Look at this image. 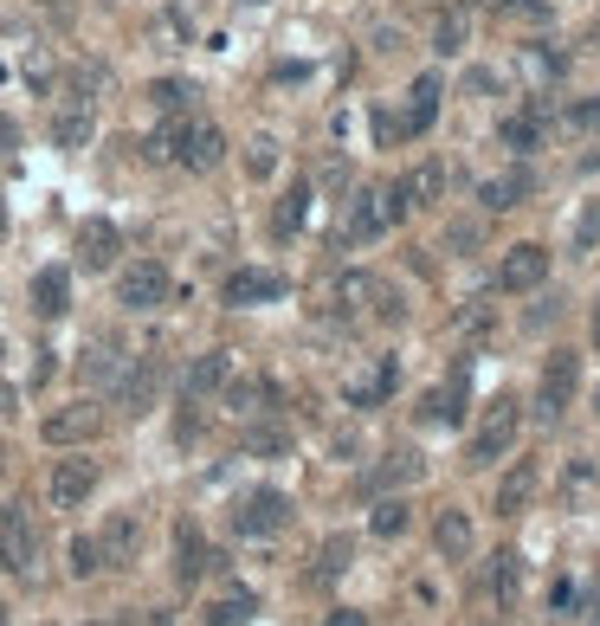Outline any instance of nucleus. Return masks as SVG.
Here are the masks:
<instances>
[{
  "mask_svg": "<svg viewBox=\"0 0 600 626\" xmlns=\"http://www.w3.org/2000/svg\"><path fill=\"white\" fill-rule=\"evenodd\" d=\"M149 155H168V162H181V168H195V175H207V168H220L226 162V137H220V123H207V117H168V130L149 142Z\"/></svg>",
  "mask_w": 600,
  "mask_h": 626,
  "instance_id": "nucleus-1",
  "label": "nucleus"
},
{
  "mask_svg": "<svg viewBox=\"0 0 600 626\" xmlns=\"http://www.w3.org/2000/svg\"><path fill=\"white\" fill-rule=\"evenodd\" d=\"M168 291H175V279H168V265H155V259H136V265L117 272V304H123V310H162Z\"/></svg>",
  "mask_w": 600,
  "mask_h": 626,
  "instance_id": "nucleus-2",
  "label": "nucleus"
},
{
  "mask_svg": "<svg viewBox=\"0 0 600 626\" xmlns=\"http://www.w3.org/2000/svg\"><path fill=\"white\" fill-rule=\"evenodd\" d=\"M517 426H523L517 401H510V394H497V408H491V414H484V426L471 433V465H497V459L517 446Z\"/></svg>",
  "mask_w": 600,
  "mask_h": 626,
  "instance_id": "nucleus-3",
  "label": "nucleus"
},
{
  "mask_svg": "<svg viewBox=\"0 0 600 626\" xmlns=\"http://www.w3.org/2000/svg\"><path fill=\"white\" fill-rule=\"evenodd\" d=\"M575 388H581V355L555 349V355H549V368H542V381H536V414L555 420L568 401H575Z\"/></svg>",
  "mask_w": 600,
  "mask_h": 626,
  "instance_id": "nucleus-4",
  "label": "nucleus"
},
{
  "mask_svg": "<svg viewBox=\"0 0 600 626\" xmlns=\"http://www.w3.org/2000/svg\"><path fill=\"white\" fill-rule=\"evenodd\" d=\"M91 491H97V459H84V452L59 459V465H52V479H46V497H52V510H78Z\"/></svg>",
  "mask_w": 600,
  "mask_h": 626,
  "instance_id": "nucleus-5",
  "label": "nucleus"
},
{
  "mask_svg": "<svg viewBox=\"0 0 600 626\" xmlns=\"http://www.w3.org/2000/svg\"><path fill=\"white\" fill-rule=\"evenodd\" d=\"M284 523H291V497H284V491H252V497L233 510V530H239V536H278Z\"/></svg>",
  "mask_w": 600,
  "mask_h": 626,
  "instance_id": "nucleus-6",
  "label": "nucleus"
},
{
  "mask_svg": "<svg viewBox=\"0 0 600 626\" xmlns=\"http://www.w3.org/2000/svg\"><path fill=\"white\" fill-rule=\"evenodd\" d=\"M39 433H46V446H84V439L104 433V414L91 401H71V408H52V414L39 420Z\"/></svg>",
  "mask_w": 600,
  "mask_h": 626,
  "instance_id": "nucleus-7",
  "label": "nucleus"
},
{
  "mask_svg": "<svg viewBox=\"0 0 600 626\" xmlns=\"http://www.w3.org/2000/svg\"><path fill=\"white\" fill-rule=\"evenodd\" d=\"M33 562H39V530L26 523V510H7L0 517V568L7 575H33Z\"/></svg>",
  "mask_w": 600,
  "mask_h": 626,
  "instance_id": "nucleus-8",
  "label": "nucleus"
},
{
  "mask_svg": "<svg viewBox=\"0 0 600 626\" xmlns=\"http://www.w3.org/2000/svg\"><path fill=\"white\" fill-rule=\"evenodd\" d=\"M155 394H162V368H155L149 355H142V362H130V368L117 375V408H123L130 420L149 414V408H155Z\"/></svg>",
  "mask_w": 600,
  "mask_h": 626,
  "instance_id": "nucleus-9",
  "label": "nucleus"
},
{
  "mask_svg": "<svg viewBox=\"0 0 600 626\" xmlns=\"http://www.w3.org/2000/svg\"><path fill=\"white\" fill-rule=\"evenodd\" d=\"M549 279V252L523 239V246H510L504 252V265H497V291H536V284Z\"/></svg>",
  "mask_w": 600,
  "mask_h": 626,
  "instance_id": "nucleus-10",
  "label": "nucleus"
},
{
  "mask_svg": "<svg viewBox=\"0 0 600 626\" xmlns=\"http://www.w3.org/2000/svg\"><path fill=\"white\" fill-rule=\"evenodd\" d=\"M388 226H395V220H388V188H368V194H355L342 239H349V246H368V239H381Z\"/></svg>",
  "mask_w": 600,
  "mask_h": 626,
  "instance_id": "nucleus-11",
  "label": "nucleus"
},
{
  "mask_svg": "<svg viewBox=\"0 0 600 626\" xmlns=\"http://www.w3.org/2000/svg\"><path fill=\"white\" fill-rule=\"evenodd\" d=\"M117 252H123V233H117L110 220H84V226H78V259H84V272H110Z\"/></svg>",
  "mask_w": 600,
  "mask_h": 626,
  "instance_id": "nucleus-12",
  "label": "nucleus"
},
{
  "mask_svg": "<svg viewBox=\"0 0 600 626\" xmlns=\"http://www.w3.org/2000/svg\"><path fill=\"white\" fill-rule=\"evenodd\" d=\"M420 479H426V459L400 446V452H388V459L362 479V491H368V497H381V491H407V485H420Z\"/></svg>",
  "mask_w": 600,
  "mask_h": 626,
  "instance_id": "nucleus-13",
  "label": "nucleus"
},
{
  "mask_svg": "<svg viewBox=\"0 0 600 626\" xmlns=\"http://www.w3.org/2000/svg\"><path fill=\"white\" fill-rule=\"evenodd\" d=\"M136 550H142V517H136V510H117V517L104 523V536H97V556L110 562V568H130Z\"/></svg>",
  "mask_w": 600,
  "mask_h": 626,
  "instance_id": "nucleus-14",
  "label": "nucleus"
},
{
  "mask_svg": "<svg viewBox=\"0 0 600 626\" xmlns=\"http://www.w3.org/2000/svg\"><path fill=\"white\" fill-rule=\"evenodd\" d=\"M226 381H233V355H226V349H207V355H195V362H188L181 394H188V401H207V394H220Z\"/></svg>",
  "mask_w": 600,
  "mask_h": 626,
  "instance_id": "nucleus-15",
  "label": "nucleus"
},
{
  "mask_svg": "<svg viewBox=\"0 0 600 626\" xmlns=\"http://www.w3.org/2000/svg\"><path fill=\"white\" fill-rule=\"evenodd\" d=\"M220 297H226L233 310H246V304H278V297H284V279H278V272H259V265H239Z\"/></svg>",
  "mask_w": 600,
  "mask_h": 626,
  "instance_id": "nucleus-16",
  "label": "nucleus"
},
{
  "mask_svg": "<svg viewBox=\"0 0 600 626\" xmlns=\"http://www.w3.org/2000/svg\"><path fill=\"white\" fill-rule=\"evenodd\" d=\"M433 110H439V78L426 71V78L413 84V97H407V117L395 123V137H426V130H433Z\"/></svg>",
  "mask_w": 600,
  "mask_h": 626,
  "instance_id": "nucleus-17",
  "label": "nucleus"
},
{
  "mask_svg": "<svg viewBox=\"0 0 600 626\" xmlns=\"http://www.w3.org/2000/svg\"><path fill=\"white\" fill-rule=\"evenodd\" d=\"M542 130H549V104H523V110H510V117L497 123L504 149H536V142H542Z\"/></svg>",
  "mask_w": 600,
  "mask_h": 626,
  "instance_id": "nucleus-18",
  "label": "nucleus"
},
{
  "mask_svg": "<svg viewBox=\"0 0 600 626\" xmlns=\"http://www.w3.org/2000/svg\"><path fill=\"white\" fill-rule=\"evenodd\" d=\"M66 304H71V272L66 265L33 272V310H39V317H66Z\"/></svg>",
  "mask_w": 600,
  "mask_h": 626,
  "instance_id": "nucleus-19",
  "label": "nucleus"
},
{
  "mask_svg": "<svg viewBox=\"0 0 600 626\" xmlns=\"http://www.w3.org/2000/svg\"><path fill=\"white\" fill-rule=\"evenodd\" d=\"M536 497V465L530 459H517L510 472H504V485H497V517H523Z\"/></svg>",
  "mask_w": 600,
  "mask_h": 626,
  "instance_id": "nucleus-20",
  "label": "nucleus"
},
{
  "mask_svg": "<svg viewBox=\"0 0 600 626\" xmlns=\"http://www.w3.org/2000/svg\"><path fill=\"white\" fill-rule=\"evenodd\" d=\"M400 194H407V208H439V201H446V162H420V168L400 181Z\"/></svg>",
  "mask_w": 600,
  "mask_h": 626,
  "instance_id": "nucleus-21",
  "label": "nucleus"
},
{
  "mask_svg": "<svg viewBox=\"0 0 600 626\" xmlns=\"http://www.w3.org/2000/svg\"><path fill=\"white\" fill-rule=\"evenodd\" d=\"M433 543H439V556H446V562H466L471 556V517H466V510H439Z\"/></svg>",
  "mask_w": 600,
  "mask_h": 626,
  "instance_id": "nucleus-22",
  "label": "nucleus"
},
{
  "mask_svg": "<svg viewBox=\"0 0 600 626\" xmlns=\"http://www.w3.org/2000/svg\"><path fill=\"white\" fill-rule=\"evenodd\" d=\"M213 568V556H207V543H200L195 523H181V536H175V581H200Z\"/></svg>",
  "mask_w": 600,
  "mask_h": 626,
  "instance_id": "nucleus-23",
  "label": "nucleus"
},
{
  "mask_svg": "<svg viewBox=\"0 0 600 626\" xmlns=\"http://www.w3.org/2000/svg\"><path fill=\"white\" fill-rule=\"evenodd\" d=\"M52 142H59V149H84V142H91V104H84V97H71L66 110L52 117Z\"/></svg>",
  "mask_w": 600,
  "mask_h": 626,
  "instance_id": "nucleus-24",
  "label": "nucleus"
},
{
  "mask_svg": "<svg viewBox=\"0 0 600 626\" xmlns=\"http://www.w3.org/2000/svg\"><path fill=\"white\" fill-rule=\"evenodd\" d=\"M523 194H530V175H523V168H517V175H497V181H484V188H478L484 213H510Z\"/></svg>",
  "mask_w": 600,
  "mask_h": 626,
  "instance_id": "nucleus-25",
  "label": "nucleus"
},
{
  "mask_svg": "<svg viewBox=\"0 0 600 626\" xmlns=\"http://www.w3.org/2000/svg\"><path fill=\"white\" fill-rule=\"evenodd\" d=\"M517 581H523V568H517L510 550L491 556V568H484V594H491V601H517Z\"/></svg>",
  "mask_w": 600,
  "mask_h": 626,
  "instance_id": "nucleus-26",
  "label": "nucleus"
},
{
  "mask_svg": "<svg viewBox=\"0 0 600 626\" xmlns=\"http://www.w3.org/2000/svg\"><path fill=\"white\" fill-rule=\"evenodd\" d=\"M368 297H381V284L368 279V272H342V279H336V310H342V317H355Z\"/></svg>",
  "mask_w": 600,
  "mask_h": 626,
  "instance_id": "nucleus-27",
  "label": "nucleus"
},
{
  "mask_svg": "<svg viewBox=\"0 0 600 626\" xmlns=\"http://www.w3.org/2000/svg\"><path fill=\"white\" fill-rule=\"evenodd\" d=\"M252 614H259V601H252L246 588H233V594H220V601L207 607V626H246Z\"/></svg>",
  "mask_w": 600,
  "mask_h": 626,
  "instance_id": "nucleus-28",
  "label": "nucleus"
},
{
  "mask_svg": "<svg viewBox=\"0 0 600 626\" xmlns=\"http://www.w3.org/2000/svg\"><path fill=\"white\" fill-rule=\"evenodd\" d=\"M246 452L252 459H284L291 452V433L284 426H246Z\"/></svg>",
  "mask_w": 600,
  "mask_h": 626,
  "instance_id": "nucleus-29",
  "label": "nucleus"
},
{
  "mask_svg": "<svg viewBox=\"0 0 600 626\" xmlns=\"http://www.w3.org/2000/svg\"><path fill=\"white\" fill-rule=\"evenodd\" d=\"M459 401H466V375H459L452 388H433V394L420 401V420H459Z\"/></svg>",
  "mask_w": 600,
  "mask_h": 626,
  "instance_id": "nucleus-30",
  "label": "nucleus"
},
{
  "mask_svg": "<svg viewBox=\"0 0 600 626\" xmlns=\"http://www.w3.org/2000/svg\"><path fill=\"white\" fill-rule=\"evenodd\" d=\"M349 556H355V543H349V536H330V543L317 550V581H336V575L349 568Z\"/></svg>",
  "mask_w": 600,
  "mask_h": 626,
  "instance_id": "nucleus-31",
  "label": "nucleus"
},
{
  "mask_svg": "<svg viewBox=\"0 0 600 626\" xmlns=\"http://www.w3.org/2000/svg\"><path fill=\"white\" fill-rule=\"evenodd\" d=\"M407 523H413V517H407V504H400V497H381V504H375V517H368V530H375V536H400Z\"/></svg>",
  "mask_w": 600,
  "mask_h": 626,
  "instance_id": "nucleus-32",
  "label": "nucleus"
},
{
  "mask_svg": "<svg viewBox=\"0 0 600 626\" xmlns=\"http://www.w3.org/2000/svg\"><path fill=\"white\" fill-rule=\"evenodd\" d=\"M246 175H252V181H271V175H278V142L271 137H259L246 149Z\"/></svg>",
  "mask_w": 600,
  "mask_h": 626,
  "instance_id": "nucleus-33",
  "label": "nucleus"
},
{
  "mask_svg": "<svg viewBox=\"0 0 600 626\" xmlns=\"http://www.w3.org/2000/svg\"><path fill=\"white\" fill-rule=\"evenodd\" d=\"M304 201H310V188H291V194L278 201V220H271V233H297V226H304Z\"/></svg>",
  "mask_w": 600,
  "mask_h": 626,
  "instance_id": "nucleus-34",
  "label": "nucleus"
},
{
  "mask_svg": "<svg viewBox=\"0 0 600 626\" xmlns=\"http://www.w3.org/2000/svg\"><path fill=\"white\" fill-rule=\"evenodd\" d=\"M162 110H188L195 104V84H181V78H155V91H149Z\"/></svg>",
  "mask_w": 600,
  "mask_h": 626,
  "instance_id": "nucleus-35",
  "label": "nucleus"
},
{
  "mask_svg": "<svg viewBox=\"0 0 600 626\" xmlns=\"http://www.w3.org/2000/svg\"><path fill=\"white\" fill-rule=\"evenodd\" d=\"M97 568H104V556H97V543H91V536H71V575H78V581H91Z\"/></svg>",
  "mask_w": 600,
  "mask_h": 626,
  "instance_id": "nucleus-36",
  "label": "nucleus"
},
{
  "mask_svg": "<svg viewBox=\"0 0 600 626\" xmlns=\"http://www.w3.org/2000/svg\"><path fill=\"white\" fill-rule=\"evenodd\" d=\"M600 246V201L581 213V226H575V252H595Z\"/></svg>",
  "mask_w": 600,
  "mask_h": 626,
  "instance_id": "nucleus-37",
  "label": "nucleus"
},
{
  "mask_svg": "<svg viewBox=\"0 0 600 626\" xmlns=\"http://www.w3.org/2000/svg\"><path fill=\"white\" fill-rule=\"evenodd\" d=\"M433 39H439V52H459V46H466V20H459V13H452V20H439V33H433Z\"/></svg>",
  "mask_w": 600,
  "mask_h": 626,
  "instance_id": "nucleus-38",
  "label": "nucleus"
},
{
  "mask_svg": "<svg viewBox=\"0 0 600 626\" xmlns=\"http://www.w3.org/2000/svg\"><path fill=\"white\" fill-rule=\"evenodd\" d=\"M568 123H575V130H600V97H581V104L568 110Z\"/></svg>",
  "mask_w": 600,
  "mask_h": 626,
  "instance_id": "nucleus-39",
  "label": "nucleus"
},
{
  "mask_svg": "<svg viewBox=\"0 0 600 626\" xmlns=\"http://www.w3.org/2000/svg\"><path fill=\"white\" fill-rule=\"evenodd\" d=\"M497 7H504V13H523V20H542V13H549L542 0H497Z\"/></svg>",
  "mask_w": 600,
  "mask_h": 626,
  "instance_id": "nucleus-40",
  "label": "nucleus"
},
{
  "mask_svg": "<svg viewBox=\"0 0 600 626\" xmlns=\"http://www.w3.org/2000/svg\"><path fill=\"white\" fill-rule=\"evenodd\" d=\"M13 149H20V130H13V123L0 117V155H13Z\"/></svg>",
  "mask_w": 600,
  "mask_h": 626,
  "instance_id": "nucleus-41",
  "label": "nucleus"
},
{
  "mask_svg": "<svg viewBox=\"0 0 600 626\" xmlns=\"http://www.w3.org/2000/svg\"><path fill=\"white\" fill-rule=\"evenodd\" d=\"M46 13H52V20H71V0H46Z\"/></svg>",
  "mask_w": 600,
  "mask_h": 626,
  "instance_id": "nucleus-42",
  "label": "nucleus"
},
{
  "mask_svg": "<svg viewBox=\"0 0 600 626\" xmlns=\"http://www.w3.org/2000/svg\"><path fill=\"white\" fill-rule=\"evenodd\" d=\"M323 626H368L362 614H336V621H323Z\"/></svg>",
  "mask_w": 600,
  "mask_h": 626,
  "instance_id": "nucleus-43",
  "label": "nucleus"
},
{
  "mask_svg": "<svg viewBox=\"0 0 600 626\" xmlns=\"http://www.w3.org/2000/svg\"><path fill=\"white\" fill-rule=\"evenodd\" d=\"M136 626H175V621H168V614H142Z\"/></svg>",
  "mask_w": 600,
  "mask_h": 626,
  "instance_id": "nucleus-44",
  "label": "nucleus"
},
{
  "mask_svg": "<svg viewBox=\"0 0 600 626\" xmlns=\"http://www.w3.org/2000/svg\"><path fill=\"white\" fill-rule=\"evenodd\" d=\"M0 626H13V614H7V601H0Z\"/></svg>",
  "mask_w": 600,
  "mask_h": 626,
  "instance_id": "nucleus-45",
  "label": "nucleus"
},
{
  "mask_svg": "<svg viewBox=\"0 0 600 626\" xmlns=\"http://www.w3.org/2000/svg\"><path fill=\"white\" fill-rule=\"evenodd\" d=\"M595 343H600V310H595Z\"/></svg>",
  "mask_w": 600,
  "mask_h": 626,
  "instance_id": "nucleus-46",
  "label": "nucleus"
},
{
  "mask_svg": "<svg viewBox=\"0 0 600 626\" xmlns=\"http://www.w3.org/2000/svg\"><path fill=\"white\" fill-rule=\"evenodd\" d=\"M252 7H259V0H252Z\"/></svg>",
  "mask_w": 600,
  "mask_h": 626,
  "instance_id": "nucleus-47",
  "label": "nucleus"
},
{
  "mask_svg": "<svg viewBox=\"0 0 600 626\" xmlns=\"http://www.w3.org/2000/svg\"><path fill=\"white\" fill-rule=\"evenodd\" d=\"M595 626H600V621H595Z\"/></svg>",
  "mask_w": 600,
  "mask_h": 626,
  "instance_id": "nucleus-48",
  "label": "nucleus"
}]
</instances>
